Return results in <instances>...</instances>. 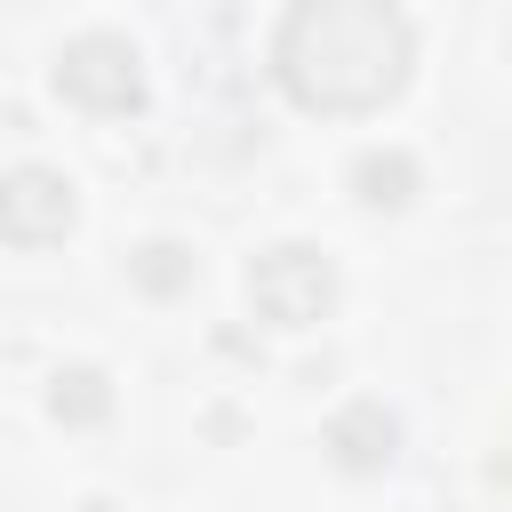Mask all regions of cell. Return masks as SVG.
Here are the masks:
<instances>
[{"label":"cell","mask_w":512,"mask_h":512,"mask_svg":"<svg viewBox=\"0 0 512 512\" xmlns=\"http://www.w3.org/2000/svg\"><path fill=\"white\" fill-rule=\"evenodd\" d=\"M48 408H56L64 424H96V416L112 408V392H104V376H96V368H64V376H56V392H48Z\"/></svg>","instance_id":"obj_7"},{"label":"cell","mask_w":512,"mask_h":512,"mask_svg":"<svg viewBox=\"0 0 512 512\" xmlns=\"http://www.w3.org/2000/svg\"><path fill=\"white\" fill-rule=\"evenodd\" d=\"M248 304L272 328H312L336 304V264L320 248H304V240H280V248H264L248 264Z\"/></svg>","instance_id":"obj_2"},{"label":"cell","mask_w":512,"mask_h":512,"mask_svg":"<svg viewBox=\"0 0 512 512\" xmlns=\"http://www.w3.org/2000/svg\"><path fill=\"white\" fill-rule=\"evenodd\" d=\"M56 96L80 112H136L144 104V56L120 32H80L56 56Z\"/></svg>","instance_id":"obj_3"},{"label":"cell","mask_w":512,"mask_h":512,"mask_svg":"<svg viewBox=\"0 0 512 512\" xmlns=\"http://www.w3.org/2000/svg\"><path fill=\"white\" fill-rule=\"evenodd\" d=\"M136 280H144L152 296H168V288H184V280H192V256H184L176 240H152V248L136 256Z\"/></svg>","instance_id":"obj_8"},{"label":"cell","mask_w":512,"mask_h":512,"mask_svg":"<svg viewBox=\"0 0 512 512\" xmlns=\"http://www.w3.org/2000/svg\"><path fill=\"white\" fill-rule=\"evenodd\" d=\"M64 232H72V184L40 160L8 168L0 176V240L8 248H56Z\"/></svg>","instance_id":"obj_4"},{"label":"cell","mask_w":512,"mask_h":512,"mask_svg":"<svg viewBox=\"0 0 512 512\" xmlns=\"http://www.w3.org/2000/svg\"><path fill=\"white\" fill-rule=\"evenodd\" d=\"M416 64L408 16L384 0H304L272 32V72L304 112H376Z\"/></svg>","instance_id":"obj_1"},{"label":"cell","mask_w":512,"mask_h":512,"mask_svg":"<svg viewBox=\"0 0 512 512\" xmlns=\"http://www.w3.org/2000/svg\"><path fill=\"white\" fill-rule=\"evenodd\" d=\"M352 184H360V200H368V208H400V200H408V184H416V160H408V152H360Z\"/></svg>","instance_id":"obj_6"},{"label":"cell","mask_w":512,"mask_h":512,"mask_svg":"<svg viewBox=\"0 0 512 512\" xmlns=\"http://www.w3.org/2000/svg\"><path fill=\"white\" fill-rule=\"evenodd\" d=\"M328 448H336L344 472H376V464H392V448H400V416H392L384 400H344V408L328 416Z\"/></svg>","instance_id":"obj_5"}]
</instances>
